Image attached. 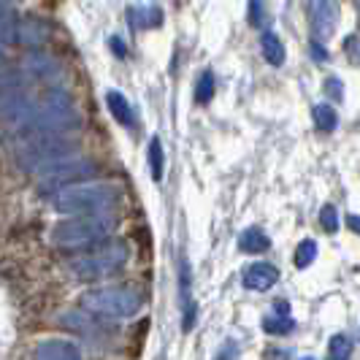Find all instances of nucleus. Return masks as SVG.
<instances>
[{
  "instance_id": "obj_1",
  "label": "nucleus",
  "mask_w": 360,
  "mask_h": 360,
  "mask_svg": "<svg viewBox=\"0 0 360 360\" xmlns=\"http://www.w3.org/2000/svg\"><path fill=\"white\" fill-rule=\"evenodd\" d=\"M84 117L68 92L63 87H52L38 98V106L30 122L19 133V139L27 136H68L71 130H82Z\"/></svg>"
},
{
  "instance_id": "obj_2",
  "label": "nucleus",
  "mask_w": 360,
  "mask_h": 360,
  "mask_svg": "<svg viewBox=\"0 0 360 360\" xmlns=\"http://www.w3.org/2000/svg\"><path fill=\"white\" fill-rule=\"evenodd\" d=\"M117 203H120V187L111 181H76L49 193V206L68 217L108 212Z\"/></svg>"
},
{
  "instance_id": "obj_3",
  "label": "nucleus",
  "mask_w": 360,
  "mask_h": 360,
  "mask_svg": "<svg viewBox=\"0 0 360 360\" xmlns=\"http://www.w3.org/2000/svg\"><path fill=\"white\" fill-rule=\"evenodd\" d=\"M127 260H130V247L125 238H103L92 247L79 250L68 260V269L82 282H98V279H106L111 274L122 271Z\"/></svg>"
},
{
  "instance_id": "obj_4",
  "label": "nucleus",
  "mask_w": 360,
  "mask_h": 360,
  "mask_svg": "<svg viewBox=\"0 0 360 360\" xmlns=\"http://www.w3.org/2000/svg\"><path fill=\"white\" fill-rule=\"evenodd\" d=\"M79 155V144L68 136H27L14 144V162L25 174H44L54 162H63Z\"/></svg>"
},
{
  "instance_id": "obj_5",
  "label": "nucleus",
  "mask_w": 360,
  "mask_h": 360,
  "mask_svg": "<svg viewBox=\"0 0 360 360\" xmlns=\"http://www.w3.org/2000/svg\"><path fill=\"white\" fill-rule=\"evenodd\" d=\"M117 228V217L111 212H92V214H73L52 228V244L65 250H84L103 238H111Z\"/></svg>"
},
{
  "instance_id": "obj_6",
  "label": "nucleus",
  "mask_w": 360,
  "mask_h": 360,
  "mask_svg": "<svg viewBox=\"0 0 360 360\" xmlns=\"http://www.w3.org/2000/svg\"><path fill=\"white\" fill-rule=\"evenodd\" d=\"M82 307L84 311H92L98 317H111V320H122V317H136L144 307V295L141 290L127 288V285H103V288H92L82 295Z\"/></svg>"
},
{
  "instance_id": "obj_7",
  "label": "nucleus",
  "mask_w": 360,
  "mask_h": 360,
  "mask_svg": "<svg viewBox=\"0 0 360 360\" xmlns=\"http://www.w3.org/2000/svg\"><path fill=\"white\" fill-rule=\"evenodd\" d=\"M95 174H98V162L76 155V158H68V160L63 162H54L52 168H46L44 174H38V181H41L44 190H57V187H65V184L87 181Z\"/></svg>"
},
{
  "instance_id": "obj_8",
  "label": "nucleus",
  "mask_w": 360,
  "mask_h": 360,
  "mask_svg": "<svg viewBox=\"0 0 360 360\" xmlns=\"http://www.w3.org/2000/svg\"><path fill=\"white\" fill-rule=\"evenodd\" d=\"M36 106H38V95H33L27 87L0 95V125H6V127H11V130H17V133H22L25 125L30 122V117H33Z\"/></svg>"
},
{
  "instance_id": "obj_9",
  "label": "nucleus",
  "mask_w": 360,
  "mask_h": 360,
  "mask_svg": "<svg viewBox=\"0 0 360 360\" xmlns=\"http://www.w3.org/2000/svg\"><path fill=\"white\" fill-rule=\"evenodd\" d=\"M309 22L317 41H328L339 25V3L336 0H309Z\"/></svg>"
},
{
  "instance_id": "obj_10",
  "label": "nucleus",
  "mask_w": 360,
  "mask_h": 360,
  "mask_svg": "<svg viewBox=\"0 0 360 360\" xmlns=\"http://www.w3.org/2000/svg\"><path fill=\"white\" fill-rule=\"evenodd\" d=\"M22 71L30 76V82H44V84H54L63 79V65L54 60L52 54L44 52H30L22 63Z\"/></svg>"
},
{
  "instance_id": "obj_11",
  "label": "nucleus",
  "mask_w": 360,
  "mask_h": 360,
  "mask_svg": "<svg viewBox=\"0 0 360 360\" xmlns=\"http://www.w3.org/2000/svg\"><path fill=\"white\" fill-rule=\"evenodd\" d=\"M57 323L63 325V328H68L76 336H87V339H95V342L106 336V328L101 325V320H95L92 311H87V314H82V311H65V314H60Z\"/></svg>"
},
{
  "instance_id": "obj_12",
  "label": "nucleus",
  "mask_w": 360,
  "mask_h": 360,
  "mask_svg": "<svg viewBox=\"0 0 360 360\" xmlns=\"http://www.w3.org/2000/svg\"><path fill=\"white\" fill-rule=\"evenodd\" d=\"M36 360H82L79 347L68 339H46L36 347Z\"/></svg>"
},
{
  "instance_id": "obj_13",
  "label": "nucleus",
  "mask_w": 360,
  "mask_h": 360,
  "mask_svg": "<svg viewBox=\"0 0 360 360\" xmlns=\"http://www.w3.org/2000/svg\"><path fill=\"white\" fill-rule=\"evenodd\" d=\"M276 279H279V271L274 269L271 263H252L250 269L244 271V288L257 290V292L271 290L276 285Z\"/></svg>"
},
{
  "instance_id": "obj_14",
  "label": "nucleus",
  "mask_w": 360,
  "mask_h": 360,
  "mask_svg": "<svg viewBox=\"0 0 360 360\" xmlns=\"http://www.w3.org/2000/svg\"><path fill=\"white\" fill-rule=\"evenodd\" d=\"M46 38H49V27H46L41 19H36V17L19 19L17 44H22V46H41Z\"/></svg>"
},
{
  "instance_id": "obj_15",
  "label": "nucleus",
  "mask_w": 360,
  "mask_h": 360,
  "mask_svg": "<svg viewBox=\"0 0 360 360\" xmlns=\"http://www.w3.org/2000/svg\"><path fill=\"white\" fill-rule=\"evenodd\" d=\"M106 106H108V111H111V117H114V120H117L122 127L136 125V111H133L130 101H127L120 90H108L106 92Z\"/></svg>"
},
{
  "instance_id": "obj_16",
  "label": "nucleus",
  "mask_w": 360,
  "mask_h": 360,
  "mask_svg": "<svg viewBox=\"0 0 360 360\" xmlns=\"http://www.w3.org/2000/svg\"><path fill=\"white\" fill-rule=\"evenodd\" d=\"M127 22L133 30H146V27H158L162 22V11L158 6H139L127 11Z\"/></svg>"
},
{
  "instance_id": "obj_17",
  "label": "nucleus",
  "mask_w": 360,
  "mask_h": 360,
  "mask_svg": "<svg viewBox=\"0 0 360 360\" xmlns=\"http://www.w3.org/2000/svg\"><path fill=\"white\" fill-rule=\"evenodd\" d=\"M17 27L19 17L8 3L0 0V44H17Z\"/></svg>"
},
{
  "instance_id": "obj_18",
  "label": "nucleus",
  "mask_w": 360,
  "mask_h": 360,
  "mask_svg": "<svg viewBox=\"0 0 360 360\" xmlns=\"http://www.w3.org/2000/svg\"><path fill=\"white\" fill-rule=\"evenodd\" d=\"M238 247L250 255H260L271 247V238L263 233L260 228H247V231L241 233V238H238Z\"/></svg>"
},
{
  "instance_id": "obj_19",
  "label": "nucleus",
  "mask_w": 360,
  "mask_h": 360,
  "mask_svg": "<svg viewBox=\"0 0 360 360\" xmlns=\"http://www.w3.org/2000/svg\"><path fill=\"white\" fill-rule=\"evenodd\" d=\"M260 49H263V57L269 60L271 65H282L285 63V46H282V41L274 36V33H263Z\"/></svg>"
},
{
  "instance_id": "obj_20",
  "label": "nucleus",
  "mask_w": 360,
  "mask_h": 360,
  "mask_svg": "<svg viewBox=\"0 0 360 360\" xmlns=\"http://www.w3.org/2000/svg\"><path fill=\"white\" fill-rule=\"evenodd\" d=\"M149 174H152V179L160 181L162 179V171H165V155H162V141L155 136L152 141H149Z\"/></svg>"
},
{
  "instance_id": "obj_21",
  "label": "nucleus",
  "mask_w": 360,
  "mask_h": 360,
  "mask_svg": "<svg viewBox=\"0 0 360 360\" xmlns=\"http://www.w3.org/2000/svg\"><path fill=\"white\" fill-rule=\"evenodd\" d=\"M311 120H314V125L320 127L323 133H330V130H336V125H339L336 111L328 106V103H317V106L311 108Z\"/></svg>"
},
{
  "instance_id": "obj_22",
  "label": "nucleus",
  "mask_w": 360,
  "mask_h": 360,
  "mask_svg": "<svg viewBox=\"0 0 360 360\" xmlns=\"http://www.w3.org/2000/svg\"><path fill=\"white\" fill-rule=\"evenodd\" d=\"M292 328H295V323H292V317H288V314L266 317V320H263V330L271 333V336H288Z\"/></svg>"
},
{
  "instance_id": "obj_23",
  "label": "nucleus",
  "mask_w": 360,
  "mask_h": 360,
  "mask_svg": "<svg viewBox=\"0 0 360 360\" xmlns=\"http://www.w3.org/2000/svg\"><path fill=\"white\" fill-rule=\"evenodd\" d=\"M214 98V73L203 71L198 79V87H195V101L198 103H209Z\"/></svg>"
},
{
  "instance_id": "obj_24",
  "label": "nucleus",
  "mask_w": 360,
  "mask_h": 360,
  "mask_svg": "<svg viewBox=\"0 0 360 360\" xmlns=\"http://www.w3.org/2000/svg\"><path fill=\"white\" fill-rule=\"evenodd\" d=\"M314 257H317V244H314L311 238L301 241L298 250H295V266H298V269H307V266L314 263Z\"/></svg>"
},
{
  "instance_id": "obj_25",
  "label": "nucleus",
  "mask_w": 360,
  "mask_h": 360,
  "mask_svg": "<svg viewBox=\"0 0 360 360\" xmlns=\"http://www.w3.org/2000/svg\"><path fill=\"white\" fill-rule=\"evenodd\" d=\"M352 355V342L347 336H333L330 339V360H349Z\"/></svg>"
},
{
  "instance_id": "obj_26",
  "label": "nucleus",
  "mask_w": 360,
  "mask_h": 360,
  "mask_svg": "<svg viewBox=\"0 0 360 360\" xmlns=\"http://www.w3.org/2000/svg\"><path fill=\"white\" fill-rule=\"evenodd\" d=\"M320 225H323L325 233H336L339 231V212H336V206H323V212H320Z\"/></svg>"
},
{
  "instance_id": "obj_27",
  "label": "nucleus",
  "mask_w": 360,
  "mask_h": 360,
  "mask_svg": "<svg viewBox=\"0 0 360 360\" xmlns=\"http://www.w3.org/2000/svg\"><path fill=\"white\" fill-rule=\"evenodd\" d=\"M266 8H263V0H250V25L252 27H266Z\"/></svg>"
},
{
  "instance_id": "obj_28",
  "label": "nucleus",
  "mask_w": 360,
  "mask_h": 360,
  "mask_svg": "<svg viewBox=\"0 0 360 360\" xmlns=\"http://www.w3.org/2000/svg\"><path fill=\"white\" fill-rule=\"evenodd\" d=\"M325 95H328V98H336V101H342V98H344L342 79H336V76H328V79H325Z\"/></svg>"
},
{
  "instance_id": "obj_29",
  "label": "nucleus",
  "mask_w": 360,
  "mask_h": 360,
  "mask_svg": "<svg viewBox=\"0 0 360 360\" xmlns=\"http://www.w3.org/2000/svg\"><path fill=\"white\" fill-rule=\"evenodd\" d=\"M311 57L317 63H328V49L323 46V41H311Z\"/></svg>"
},
{
  "instance_id": "obj_30",
  "label": "nucleus",
  "mask_w": 360,
  "mask_h": 360,
  "mask_svg": "<svg viewBox=\"0 0 360 360\" xmlns=\"http://www.w3.org/2000/svg\"><path fill=\"white\" fill-rule=\"evenodd\" d=\"M108 46H111V52L117 54V57H127V46H125V41L120 36H114L111 41H108Z\"/></svg>"
},
{
  "instance_id": "obj_31",
  "label": "nucleus",
  "mask_w": 360,
  "mask_h": 360,
  "mask_svg": "<svg viewBox=\"0 0 360 360\" xmlns=\"http://www.w3.org/2000/svg\"><path fill=\"white\" fill-rule=\"evenodd\" d=\"M347 52H349V57L358 63L360 60V41L358 38H349V41H347Z\"/></svg>"
},
{
  "instance_id": "obj_32",
  "label": "nucleus",
  "mask_w": 360,
  "mask_h": 360,
  "mask_svg": "<svg viewBox=\"0 0 360 360\" xmlns=\"http://www.w3.org/2000/svg\"><path fill=\"white\" fill-rule=\"evenodd\" d=\"M236 358V347L233 344H228V347H222V352L217 355V360H233Z\"/></svg>"
},
{
  "instance_id": "obj_33",
  "label": "nucleus",
  "mask_w": 360,
  "mask_h": 360,
  "mask_svg": "<svg viewBox=\"0 0 360 360\" xmlns=\"http://www.w3.org/2000/svg\"><path fill=\"white\" fill-rule=\"evenodd\" d=\"M269 360H290V352L288 349H269Z\"/></svg>"
},
{
  "instance_id": "obj_34",
  "label": "nucleus",
  "mask_w": 360,
  "mask_h": 360,
  "mask_svg": "<svg viewBox=\"0 0 360 360\" xmlns=\"http://www.w3.org/2000/svg\"><path fill=\"white\" fill-rule=\"evenodd\" d=\"M347 225H349V231H352V233L360 236V217L358 214H349V217H347Z\"/></svg>"
},
{
  "instance_id": "obj_35",
  "label": "nucleus",
  "mask_w": 360,
  "mask_h": 360,
  "mask_svg": "<svg viewBox=\"0 0 360 360\" xmlns=\"http://www.w3.org/2000/svg\"><path fill=\"white\" fill-rule=\"evenodd\" d=\"M288 301H279V304H276V311H279V314H288Z\"/></svg>"
},
{
  "instance_id": "obj_36",
  "label": "nucleus",
  "mask_w": 360,
  "mask_h": 360,
  "mask_svg": "<svg viewBox=\"0 0 360 360\" xmlns=\"http://www.w3.org/2000/svg\"><path fill=\"white\" fill-rule=\"evenodd\" d=\"M301 360H317V358H301Z\"/></svg>"
}]
</instances>
